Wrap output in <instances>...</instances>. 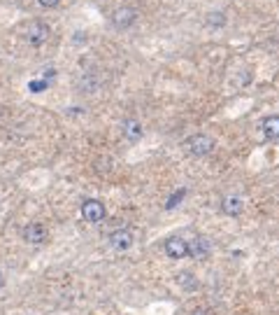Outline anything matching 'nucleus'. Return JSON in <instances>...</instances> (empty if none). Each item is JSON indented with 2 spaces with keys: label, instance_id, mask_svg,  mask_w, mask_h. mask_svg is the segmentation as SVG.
<instances>
[{
  "label": "nucleus",
  "instance_id": "obj_8",
  "mask_svg": "<svg viewBox=\"0 0 279 315\" xmlns=\"http://www.w3.org/2000/svg\"><path fill=\"white\" fill-rule=\"evenodd\" d=\"M209 250H212V243L205 236H198L193 238V243H189V254L196 257V259H205L209 254Z\"/></svg>",
  "mask_w": 279,
  "mask_h": 315
},
{
  "label": "nucleus",
  "instance_id": "obj_3",
  "mask_svg": "<svg viewBox=\"0 0 279 315\" xmlns=\"http://www.w3.org/2000/svg\"><path fill=\"white\" fill-rule=\"evenodd\" d=\"M49 35H51V31H49V26L44 21H33L30 26H28V33H26V38H28V42L33 44V47H40V44H44L47 40H49Z\"/></svg>",
  "mask_w": 279,
  "mask_h": 315
},
{
  "label": "nucleus",
  "instance_id": "obj_16",
  "mask_svg": "<svg viewBox=\"0 0 279 315\" xmlns=\"http://www.w3.org/2000/svg\"><path fill=\"white\" fill-rule=\"evenodd\" d=\"M30 89H33V91H42L44 84H42V82H35V84H30Z\"/></svg>",
  "mask_w": 279,
  "mask_h": 315
},
{
  "label": "nucleus",
  "instance_id": "obj_14",
  "mask_svg": "<svg viewBox=\"0 0 279 315\" xmlns=\"http://www.w3.org/2000/svg\"><path fill=\"white\" fill-rule=\"evenodd\" d=\"M181 196H184V189H181V192H177L175 196H170V201H168V208H172V205H175V203H179V201H181Z\"/></svg>",
  "mask_w": 279,
  "mask_h": 315
},
{
  "label": "nucleus",
  "instance_id": "obj_13",
  "mask_svg": "<svg viewBox=\"0 0 279 315\" xmlns=\"http://www.w3.org/2000/svg\"><path fill=\"white\" fill-rule=\"evenodd\" d=\"M209 23H212V26H214V23H216V26H224V14H209Z\"/></svg>",
  "mask_w": 279,
  "mask_h": 315
},
{
  "label": "nucleus",
  "instance_id": "obj_4",
  "mask_svg": "<svg viewBox=\"0 0 279 315\" xmlns=\"http://www.w3.org/2000/svg\"><path fill=\"white\" fill-rule=\"evenodd\" d=\"M110 21L114 23L116 28H128V26H133V23L137 21V12L133 10V7H128V5L116 7V10L112 12Z\"/></svg>",
  "mask_w": 279,
  "mask_h": 315
},
{
  "label": "nucleus",
  "instance_id": "obj_5",
  "mask_svg": "<svg viewBox=\"0 0 279 315\" xmlns=\"http://www.w3.org/2000/svg\"><path fill=\"white\" fill-rule=\"evenodd\" d=\"M165 254L170 259H184V257H189V243L179 236L168 238L165 241Z\"/></svg>",
  "mask_w": 279,
  "mask_h": 315
},
{
  "label": "nucleus",
  "instance_id": "obj_15",
  "mask_svg": "<svg viewBox=\"0 0 279 315\" xmlns=\"http://www.w3.org/2000/svg\"><path fill=\"white\" fill-rule=\"evenodd\" d=\"M38 3H40V5H42V7H49V10H51V7H56V5H58L60 0H38Z\"/></svg>",
  "mask_w": 279,
  "mask_h": 315
},
{
  "label": "nucleus",
  "instance_id": "obj_7",
  "mask_svg": "<svg viewBox=\"0 0 279 315\" xmlns=\"http://www.w3.org/2000/svg\"><path fill=\"white\" fill-rule=\"evenodd\" d=\"M23 238L33 245H42L44 241H47V229H44L40 222H33V224H28V227L23 229Z\"/></svg>",
  "mask_w": 279,
  "mask_h": 315
},
{
  "label": "nucleus",
  "instance_id": "obj_1",
  "mask_svg": "<svg viewBox=\"0 0 279 315\" xmlns=\"http://www.w3.org/2000/svg\"><path fill=\"white\" fill-rule=\"evenodd\" d=\"M186 149H189L193 156H205L214 149V138H209V136H205V133L191 136V138L186 140Z\"/></svg>",
  "mask_w": 279,
  "mask_h": 315
},
{
  "label": "nucleus",
  "instance_id": "obj_12",
  "mask_svg": "<svg viewBox=\"0 0 279 315\" xmlns=\"http://www.w3.org/2000/svg\"><path fill=\"white\" fill-rule=\"evenodd\" d=\"M179 282H181V285H184V287H189V285H196V280H193V278H191V273H179Z\"/></svg>",
  "mask_w": 279,
  "mask_h": 315
},
{
  "label": "nucleus",
  "instance_id": "obj_9",
  "mask_svg": "<svg viewBox=\"0 0 279 315\" xmlns=\"http://www.w3.org/2000/svg\"><path fill=\"white\" fill-rule=\"evenodd\" d=\"M121 131H123V136H126L131 143H137V140L142 138V124L137 122V119H133V117L123 119V124H121Z\"/></svg>",
  "mask_w": 279,
  "mask_h": 315
},
{
  "label": "nucleus",
  "instance_id": "obj_6",
  "mask_svg": "<svg viewBox=\"0 0 279 315\" xmlns=\"http://www.w3.org/2000/svg\"><path fill=\"white\" fill-rule=\"evenodd\" d=\"M110 245L114 250H119V252L128 250L133 245V231L131 229H116V231H112L110 233Z\"/></svg>",
  "mask_w": 279,
  "mask_h": 315
},
{
  "label": "nucleus",
  "instance_id": "obj_2",
  "mask_svg": "<svg viewBox=\"0 0 279 315\" xmlns=\"http://www.w3.org/2000/svg\"><path fill=\"white\" fill-rule=\"evenodd\" d=\"M82 217L91 224H98V222L105 220V205L96 199H86L82 203Z\"/></svg>",
  "mask_w": 279,
  "mask_h": 315
},
{
  "label": "nucleus",
  "instance_id": "obj_17",
  "mask_svg": "<svg viewBox=\"0 0 279 315\" xmlns=\"http://www.w3.org/2000/svg\"><path fill=\"white\" fill-rule=\"evenodd\" d=\"M193 315H209V310L207 308H198V310H193Z\"/></svg>",
  "mask_w": 279,
  "mask_h": 315
},
{
  "label": "nucleus",
  "instance_id": "obj_10",
  "mask_svg": "<svg viewBox=\"0 0 279 315\" xmlns=\"http://www.w3.org/2000/svg\"><path fill=\"white\" fill-rule=\"evenodd\" d=\"M242 199L240 196H226L224 201H221V210H224L226 215H230V217H237L242 213Z\"/></svg>",
  "mask_w": 279,
  "mask_h": 315
},
{
  "label": "nucleus",
  "instance_id": "obj_11",
  "mask_svg": "<svg viewBox=\"0 0 279 315\" xmlns=\"http://www.w3.org/2000/svg\"><path fill=\"white\" fill-rule=\"evenodd\" d=\"M263 133H265V138L270 140H277L279 138V115H270L263 119Z\"/></svg>",
  "mask_w": 279,
  "mask_h": 315
}]
</instances>
